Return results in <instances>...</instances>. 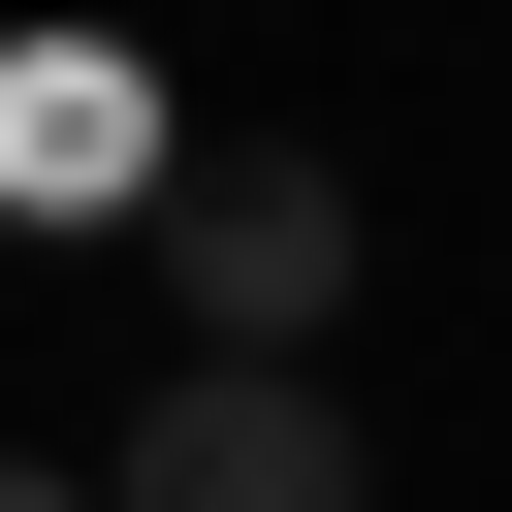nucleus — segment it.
Returning <instances> with one entry per match:
<instances>
[{
    "label": "nucleus",
    "mask_w": 512,
    "mask_h": 512,
    "mask_svg": "<svg viewBox=\"0 0 512 512\" xmlns=\"http://www.w3.org/2000/svg\"><path fill=\"white\" fill-rule=\"evenodd\" d=\"M96 512H384V448H352V384L320 352H192L160 416H128V480Z\"/></svg>",
    "instance_id": "f257e3e1"
},
{
    "label": "nucleus",
    "mask_w": 512,
    "mask_h": 512,
    "mask_svg": "<svg viewBox=\"0 0 512 512\" xmlns=\"http://www.w3.org/2000/svg\"><path fill=\"white\" fill-rule=\"evenodd\" d=\"M160 320H192V352H320V320H352V192H320V160H192V192H160Z\"/></svg>",
    "instance_id": "f03ea898"
},
{
    "label": "nucleus",
    "mask_w": 512,
    "mask_h": 512,
    "mask_svg": "<svg viewBox=\"0 0 512 512\" xmlns=\"http://www.w3.org/2000/svg\"><path fill=\"white\" fill-rule=\"evenodd\" d=\"M0 192H128V64H0Z\"/></svg>",
    "instance_id": "7ed1b4c3"
},
{
    "label": "nucleus",
    "mask_w": 512,
    "mask_h": 512,
    "mask_svg": "<svg viewBox=\"0 0 512 512\" xmlns=\"http://www.w3.org/2000/svg\"><path fill=\"white\" fill-rule=\"evenodd\" d=\"M0 512H96V480H0Z\"/></svg>",
    "instance_id": "20e7f679"
}]
</instances>
